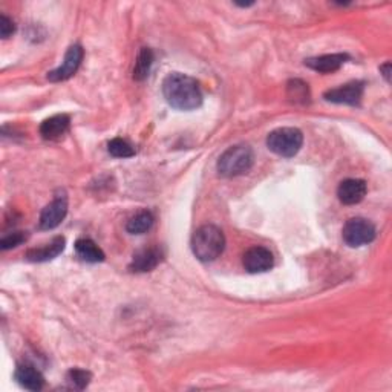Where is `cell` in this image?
<instances>
[{
	"mask_svg": "<svg viewBox=\"0 0 392 392\" xmlns=\"http://www.w3.org/2000/svg\"><path fill=\"white\" fill-rule=\"evenodd\" d=\"M226 248V236L221 229L212 224H205L193 233L192 251L201 263H212L218 259Z\"/></svg>",
	"mask_w": 392,
	"mask_h": 392,
	"instance_id": "2",
	"label": "cell"
},
{
	"mask_svg": "<svg viewBox=\"0 0 392 392\" xmlns=\"http://www.w3.org/2000/svg\"><path fill=\"white\" fill-rule=\"evenodd\" d=\"M255 163V154L247 144L229 147L218 160V173L224 178H235L247 173Z\"/></svg>",
	"mask_w": 392,
	"mask_h": 392,
	"instance_id": "3",
	"label": "cell"
},
{
	"mask_svg": "<svg viewBox=\"0 0 392 392\" xmlns=\"http://www.w3.org/2000/svg\"><path fill=\"white\" fill-rule=\"evenodd\" d=\"M367 192H368V185L365 181L348 178L340 183L338 189V196L342 204L354 205L363 201V198L367 196Z\"/></svg>",
	"mask_w": 392,
	"mask_h": 392,
	"instance_id": "11",
	"label": "cell"
},
{
	"mask_svg": "<svg viewBox=\"0 0 392 392\" xmlns=\"http://www.w3.org/2000/svg\"><path fill=\"white\" fill-rule=\"evenodd\" d=\"M108 152L115 158H130L135 155V149L123 138H114L108 143Z\"/></svg>",
	"mask_w": 392,
	"mask_h": 392,
	"instance_id": "19",
	"label": "cell"
},
{
	"mask_svg": "<svg viewBox=\"0 0 392 392\" xmlns=\"http://www.w3.org/2000/svg\"><path fill=\"white\" fill-rule=\"evenodd\" d=\"M26 238H28V235L23 231H13V233H9V235L2 238V241H0V247H2V250L14 248L17 246L23 244V242L26 241Z\"/></svg>",
	"mask_w": 392,
	"mask_h": 392,
	"instance_id": "22",
	"label": "cell"
},
{
	"mask_svg": "<svg viewBox=\"0 0 392 392\" xmlns=\"http://www.w3.org/2000/svg\"><path fill=\"white\" fill-rule=\"evenodd\" d=\"M288 97H290L296 103H306L310 98V91H308V85L302 80H292L288 83Z\"/></svg>",
	"mask_w": 392,
	"mask_h": 392,
	"instance_id": "20",
	"label": "cell"
},
{
	"mask_svg": "<svg viewBox=\"0 0 392 392\" xmlns=\"http://www.w3.org/2000/svg\"><path fill=\"white\" fill-rule=\"evenodd\" d=\"M163 96L173 109L193 110L202 105V92L195 79L172 72L163 81Z\"/></svg>",
	"mask_w": 392,
	"mask_h": 392,
	"instance_id": "1",
	"label": "cell"
},
{
	"mask_svg": "<svg viewBox=\"0 0 392 392\" xmlns=\"http://www.w3.org/2000/svg\"><path fill=\"white\" fill-rule=\"evenodd\" d=\"M154 221L155 218L151 212L142 210L127 221L126 230L130 233V235H143V233L152 229Z\"/></svg>",
	"mask_w": 392,
	"mask_h": 392,
	"instance_id": "17",
	"label": "cell"
},
{
	"mask_svg": "<svg viewBox=\"0 0 392 392\" xmlns=\"http://www.w3.org/2000/svg\"><path fill=\"white\" fill-rule=\"evenodd\" d=\"M76 251L81 260L89 264H97L105 260V253H103V250L92 239H79L76 242Z\"/></svg>",
	"mask_w": 392,
	"mask_h": 392,
	"instance_id": "16",
	"label": "cell"
},
{
	"mask_svg": "<svg viewBox=\"0 0 392 392\" xmlns=\"http://www.w3.org/2000/svg\"><path fill=\"white\" fill-rule=\"evenodd\" d=\"M242 264L248 273H265L273 268L275 258L265 247H251L242 258Z\"/></svg>",
	"mask_w": 392,
	"mask_h": 392,
	"instance_id": "9",
	"label": "cell"
},
{
	"mask_svg": "<svg viewBox=\"0 0 392 392\" xmlns=\"http://www.w3.org/2000/svg\"><path fill=\"white\" fill-rule=\"evenodd\" d=\"M377 230L374 224L365 218H351L347 221L342 231L345 244L350 247L368 246L376 239Z\"/></svg>",
	"mask_w": 392,
	"mask_h": 392,
	"instance_id": "5",
	"label": "cell"
},
{
	"mask_svg": "<svg viewBox=\"0 0 392 392\" xmlns=\"http://www.w3.org/2000/svg\"><path fill=\"white\" fill-rule=\"evenodd\" d=\"M380 72L384 74V77L386 81L391 80V62H386L384 67H380Z\"/></svg>",
	"mask_w": 392,
	"mask_h": 392,
	"instance_id": "24",
	"label": "cell"
},
{
	"mask_svg": "<svg viewBox=\"0 0 392 392\" xmlns=\"http://www.w3.org/2000/svg\"><path fill=\"white\" fill-rule=\"evenodd\" d=\"M155 60L154 51L151 48H142L137 55V62L134 67V80L143 81L149 77V72L152 69V64Z\"/></svg>",
	"mask_w": 392,
	"mask_h": 392,
	"instance_id": "18",
	"label": "cell"
},
{
	"mask_svg": "<svg viewBox=\"0 0 392 392\" xmlns=\"http://www.w3.org/2000/svg\"><path fill=\"white\" fill-rule=\"evenodd\" d=\"M363 88H365V85L362 81H351L340 88L326 91L323 97L326 101L338 103V105L357 106L363 97Z\"/></svg>",
	"mask_w": 392,
	"mask_h": 392,
	"instance_id": "8",
	"label": "cell"
},
{
	"mask_svg": "<svg viewBox=\"0 0 392 392\" xmlns=\"http://www.w3.org/2000/svg\"><path fill=\"white\" fill-rule=\"evenodd\" d=\"M83 55H85V51H83L81 46L72 45L67 51V54H64V60L62 63V67L48 72V80L57 83V81L69 80L72 76H76V72L79 71L80 64L83 62Z\"/></svg>",
	"mask_w": 392,
	"mask_h": 392,
	"instance_id": "6",
	"label": "cell"
},
{
	"mask_svg": "<svg viewBox=\"0 0 392 392\" xmlns=\"http://www.w3.org/2000/svg\"><path fill=\"white\" fill-rule=\"evenodd\" d=\"M302 144L304 134L296 127H279L267 137V147L273 154L284 158H293L297 155Z\"/></svg>",
	"mask_w": 392,
	"mask_h": 392,
	"instance_id": "4",
	"label": "cell"
},
{
	"mask_svg": "<svg viewBox=\"0 0 392 392\" xmlns=\"http://www.w3.org/2000/svg\"><path fill=\"white\" fill-rule=\"evenodd\" d=\"M14 377L17 384L28 391H40L45 386V377L42 376V372L30 363L17 365Z\"/></svg>",
	"mask_w": 392,
	"mask_h": 392,
	"instance_id": "12",
	"label": "cell"
},
{
	"mask_svg": "<svg viewBox=\"0 0 392 392\" xmlns=\"http://www.w3.org/2000/svg\"><path fill=\"white\" fill-rule=\"evenodd\" d=\"M91 379H92L91 372L85 371V369H80V368H72L67 376L69 386L74 389H85L89 385Z\"/></svg>",
	"mask_w": 392,
	"mask_h": 392,
	"instance_id": "21",
	"label": "cell"
},
{
	"mask_svg": "<svg viewBox=\"0 0 392 392\" xmlns=\"http://www.w3.org/2000/svg\"><path fill=\"white\" fill-rule=\"evenodd\" d=\"M163 251L158 247H149L137 251L132 258V263L129 265V270L134 273H147L152 272L156 265L161 263Z\"/></svg>",
	"mask_w": 392,
	"mask_h": 392,
	"instance_id": "10",
	"label": "cell"
},
{
	"mask_svg": "<svg viewBox=\"0 0 392 392\" xmlns=\"http://www.w3.org/2000/svg\"><path fill=\"white\" fill-rule=\"evenodd\" d=\"M64 246H67V241H64L63 236L54 238L48 244H45L43 247L39 248H31L26 251V259L31 260V263H48V260H52L54 258H57L62 251L64 250Z\"/></svg>",
	"mask_w": 392,
	"mask_h": 392,
	"instance_id": "14",
	"label": "cell"
},
{
	"mask_svg": "<svg viewBox=\"0 0 392 392\" xmlns=\"http://www.w3.org/2000/svg\"><path fill=\"white\" fill-rule=\"evenodd\" d=\"M348 59L350 57L347 54H325V55H319V57L306 59L305 64L316 72L328 74V72L338 71Z\"/></svg>",
	"mask_w": 392,
	"mask_h": 392,
	"instance_id": "15",
	"label": "cell"
},
{
	"mask_svg": "<svg viewBox=\"0 0 392 392\" xmlns=\"http://www.w3.org/2000/svg\"><path fill=\"white\" fill-rule=\"evenodd\" d=\"M68 213V198L67 195H57L55 198L46 205L40 214V229L42 230H52L59 227L62 221Z\"/></svg>",
	"mask_w": 392,
	"mask_h": 392,
	"instance_id": "7",
	"label": "cell"
},
{
	"mask_svg": "<svg viewBox=\"0 0 392 392\" xmlns=\"http://www.w3.org/2000/svg\"><path fill=\"white\" fill-rule=\"evenodd\" d=\"M16 31V25L11 21V18L6 17L5 14L0 16V35H2V39H8L9 35H13Z\"/></svg>",
	"mask_w": 392,
	"mask_h": 392,
	"instance_id": "23",
	"label": "cell"
},
{
	"mask_svg": "<svg viewBox=\"0 0 392 392\" xmlns=\"http://www.w3.org/2000/svg\"><path fill=\"white\" fill-rule=\"evenodd\" d=\"M71 126V118L64 114L52 115L46 118L42 126H40V135L45 139H50V142H57V139L63 138L68 134Z\"/></svg>",
	"mask_w": 392,
	"mask_h": 392,
	"instance_id": "13",
	"label": "cell"
}]
</instances>
